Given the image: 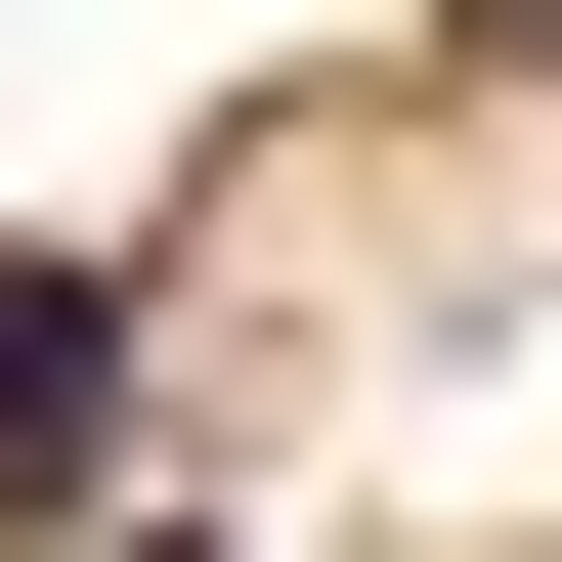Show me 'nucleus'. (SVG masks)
<instances>
[{
    "mask_svg": "<svg viewBox=\"0 0 562 562\" xmlns=\"http://www.w3.org/2000/svg\"><path fill=\"white\" fill-rule=\"evenodd\" d=\"M131 562H216V519H131Z\"/></svg>",
    "mask_w": 562,
    "mask_h": 562,
    "instance_id": "3",
    "label": "nucleus"
},
{
    "mask_svg": "<svg viewBox=\"0 0 562 562\" xmlns=\"http://www.w3.org/2000/svg\"><path fill=\"white\" fill-rule=\"evenodd\" d=\"M87 432H131V260H0V519H44Z\"/></svg>",
    "mask_w": 562,
    "mask_h": 562,
    "instance_id": "1",
    "label": "nucleus"
},
{
    "mask_svg": "<svg viewBox=\"0 0 562 562\" xmlns=\"http://www.w3.org/2000/svg\"><path fill=\"white\" fill-rule=\"evenodd\" d=\"M476 87H562V0H476Z\"/></svg>",
    "mask_w": 562,
    "mask_h": 562,
    "instance_id": "2",
    "label": "nucleus"
}]
</instances>
